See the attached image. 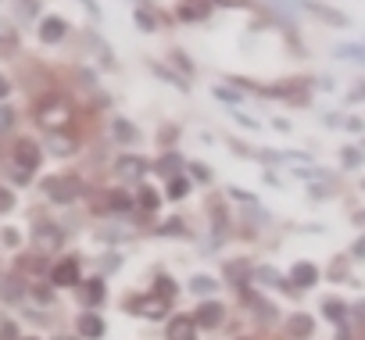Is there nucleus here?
<instances>
[{"mask_svg": "<svg viewBox=\"0 0 365 340\" xmlns=\"http://www.w3.org/2000/svg\"><path fill=\"white\" fill-rule=\"evenodd\" d=\"M122 265V258L118 254H108V258H101V272H115Z\"/></svg>", "mask_w": 365, "mask_h": 340, "instance_id": "45", "label": "nucleus"}, {"mask_svg": "<svg viewBox=\"0 0 365 340\" xmlns=\"http://www.w3.org/2000/svg\"><path fill=\"white\" fill-rule=\"evenodd\" d=\"M22 340H36V336H22Z\"/></svg>", "mask_w": 365, "mask_h": 340, "instance_id": "61", "label": "nucleus"}, {"mask_svg": "<svg viewBox=\"0 0 365 340\" xmlns=\"http://www.w3.org/2000/svg\"><path fill=\"white\" fill-rule=\"evenodd\" d=\"M208 4H219V8H247V0H208Z\"/></svg>", "mask_w": 365, "mask_h": 340, "instance_id": "50", "label": "nucleus"}, {"mask_svg": "<svg viewBox=\"0 0 365 340\" xmlns=\"http://www.w3.org/2000/svg\"><path fill=\"white\" fill-rule=\"evenodd\" d=\"M358 315H361V319H365V301H361V304H358Z\"/></svg>", "mask_w": 365, "mask_h": 340, "instance_id": "59", "label": "nucleus"}, {"mask_svg": "<svg viewBox=\"0 0 365 340\" xmlns=\"http://www.w3.org/2000/svg\"><path fill=\"white\" fill-rule=\"evenodd\" d=\"M255 279H258L262 287H272V290H287V294L294 290L290 279H287L279 269H272V265H258V269H255Z\"/></svg>", "mask_w": 365, "mask_h": 340, "instance_id": "16", "label": "nucleus"}, {"mask_svg": "<svg viewBox=\"0 0 365 340\" xmlns=\"http://www.w3.org/2000/svg\"><path fill=\"white\" fill-rule=\"evenodd\" d=\"M244 297H247V304L258 311V319H265V322H272V319H276V311H272V304H269L265 297H258L255 290H244Z\"/></svg>", "mask_w": 365, "mask_h": 340, "instance_id": "27", "label": "nucleus"}, {"mask_svg": "<svg viewBox=\"0 0 365 340\" xmlns=\"http://www.w3.org/2000/svg\"><path fill=\"white\" fill-rule=\"evenodd\" d=\"M361 150H365V140H361Z\"/></svg>", "mask_w": 365, "mask_h": 340, "instance_id": "62", "label": "nucleus"}, {"mask_svg": "<svg viewBox=\"0 0 365 340\" xmlns=\"http://www.w3.org/2000/svg\"><path fill=\"white\" fill-rule=\"evenodd\" d=\"M33 244H36L40 254H47V251H58V247L65 244V233H61L54 222H36V226H33Z\"/></svg>", "mask_w": 365, "mask_h": 340, "instance_id": "6", "label": "nucleus"}, {"mask_svg": "<svg viewBox=\"0 0 365 340\" xmlns=\"http://www.w3.org/2000/svg\"><path fill=\"white\" fill-rule=\"evenodd\" d=\"M340 161H344V168H361L365 165V150L361 147H340Z\"/></svg>", "mask_w": 365, "mask_h": 340, "instance_id": "32", "label": "nucleus"}, {"mask_svg": "<svg viewBox=\"0 0 365 340\" xmlns=\"http://www.w3.org/2000/svg\"><path fill=\"white\" fill-rule=\"evenodd\" d=\"M43 194L54 205H72L83 194V180L79 176H51V180H43Z\"/></svg>", "mask_w": 365, "mask_h": 340, "instance_id": "2", "label": "nucleus"}, {"mask_svg": "<svg viewBox=\"0 0 365 340\" xmlns=\"http://www.w3.org/2000/svg\"><path fill=\"white\" fill-rule=\"evenodd\" d=\"M8 93H11V83H8V79H4V76H0V101H4V97H8Z\"/></svg>", "mask_w": 365, "mask_h": 340, "instance_id": "54", "label": "nucleus"}, {"mask_svg": "<svg viewBox=\"0 0 365 340\" xmlns=\"http://www.w3.org/2000/svg\"><path fill=\"white\" fill-rule=\"evenodd\" d=\"M79 4H83V8H86L93 19H101V4H97V0H79Z\"/></svg>", "mask_w": 365, "mask_h": 340, "instance_id": "53", "label": "nucleus"}, {"mask_svg": "<svg viewBox=\"0 0 365 340\" xmlns=\"http://www.w3.org/2000/svg\"><path fill=\"white\" fill-rule=\"evenodd\" d=\"M347 101H351V104H358V101H365V83H358V86H354L351 93H347Z\"/></svg>", "mask_w": 365, "mask_h": 340, "instance_id": "52", "label": "nucleus"}, {"mask_svg": "<svg viewBox=\"0 0 365 340\" xmlns=\"http://www.w3.org/2000/svg\"><path fill=\"white\" fill-rule=\"evenodd\" d=\"M158 143H161V147H172V143H175V129H172V125H168V129L161 125V133H158Z\"/></svg>", "mask_w": 365, "mask_h": 340, "instance_id": "44", "label": "nucleus"}, {"mask_svg": "<svg viewBox=\"0 0 365 340\" xmlns=\"http://www.w3.org/2000/svg\"><path fill=\"white\" fill-rule=\"evenodd\" d=\"M215 290H219V279L208 276V272H197V276L190 279V294H197V297H212Z\"/></svg>", "mask_w": 365, "mask_h": 340, "instance_id": "23", "label": "nucleus"}, {"mask_svg": "<svg viewBox=\"0 0 365 340\" xmlns=\"http://www.w3.org/2000/svg\"><path fill=\"white\" fill-rule=\"evenodd\" d=\"M4 244H11V247H15V244H19V233H15V230H4Z\"/></svg>", "mask_w": 365, "mask_h": 340, "instance_id": "56", "label": "nucleus"}, {"mask_svg": "<svg viewBox=\"0 0 365 340\" xmlns=\"http://www.w3.org/2000/svg\"><path fill=\"white\" fill-rule=\"evenodd\" d=\"M304 4V11L308 15H315L319 22H326V26H336V29H347L351 26V19L344 15V11H336V8H329V4H322V0H301Z\"/></svg>", "mask_w": 365, "mask_h": 340, "instance_id": "7", "label": "nucleus"}, {"mask_svg": "<svg viewBox=\"0 0 365 340\" xmlns=\"http://www.w3.org/2000/svg\"><path fill=\"white\" fill-rule=\"evenodd\" d=\"M51 340H79V336H51Z\"/></svg>", "mask_w": 365, "mask_h": 340, "instance_id": "60", "label": "nucleus"}, {"mask_svg": "<svg viewBox=\"0 0 365 340\" xmlns=\"http://www.w3.org/2000/svg\"><path fill=\"white\" fill-rule=\"evenodd\" d=\"M104 208H108V212H115V215H129V212L136 208V194H125V190H108Z\"/></svg>", "mask_w": 365, "mask_h": 340, "instance_id": "17", "label": "nucleus"}, {"mask_svg": "<svg viewBox=\"0 0 365 340\" xmlns=\"http://www.w3.org/2000/svg\"><path fill=\"white\" fill-rule=\"evenodd\" d=\"M219 101H226V104H240V90H233V86H215L212 90Z\"/></svg>", "mask_w": 365, "mask_h": 340, "instance_id": "38", "label": "nucleus"}, {"mask_svg": "<svg viewBox=\"0 0 365 340\" xmlns=\"http://www.w3.org/2000/svg\"><path fill=\"white\" fill-rule=\"evenodd\" d=\"M329 272H333V279H336V276H340V279H347V258H340V262L333 258V265H329Z\"/></svg>", "mask_w": 365, "mask_h": 340, "instance_id": "46", "label": "nucleus"}, {"mask_svg": "<svg viewBox=\"0 0 365 340\" xmlns=\"http://www.w3.org/2000/svg\"><path fill=\"white\" fill-rule=\"evenodd\" d=\"M272 125H276L279 133H290V122H287V118H272Z\"/></svg>", "mask_w": 365, "mask_h": 340, "instance_id": "55", "label": "nucleus"}, {"mask_svg": "<svg viewBox=\"0 0 365 340\" xmlns=\"http://www.w3.org/2000/svg\"><path fill=\"white\" fill-rule=\"evenodd\" d=\"M0 43H4V47H15V29H11L4 19H0Z\"/></svg>", "mask_w": 365, "mask_h": 340, "instance_id": "41", "label": "nucleus"}, {"mask_svg": "<svg viewBox=\"0 0 365 340\" xmlns=\"http://www.w3.org/2000/svg\"><path fill=\"white\" fill-rule=\"evenodd\" d=\"M351 222H354V226H365V212H354V215H351Z\"/></svg>", "mask_w": 365, "mask_h": 340, "instance_id": "57", "label": "nucleus"}, {"mask_svg": "<svg viewBox=\"0 0 365 340\" xmlns=\"http://www.w3.org/2000/svg\"><path fill=\"white\" fill-rule=\"evenodd\" d=\"M308 194H312V201H326V197H333V187L329 183H315V187H308Z\"/></svg>", "mask_w": 365, "mask_h": 340, "instance_id": "40", "label": "nucleus"}, {"mask_svg": "<svg viewBox=\"0 0 365 340\" xmlns=\"http://www.w3.org/2000/svg\"><path fill=\"white\" fill-rule=\"evenodd\" d=\"M65 33H68V22H65L61 15H47V19L40 22V40H43V43H61Z\"/></svg>", "mask_w": 365, "mask_h": 340, "instance_id": "14", "label": "nucleus"}, {"mask_svg": "<svg viewBox=\"0 0 365 340\" xmlns=\"http://www.w3.org/2000/svg\"><path fill=\"white\" fill-rule=\"evenodd\" d=\"M287 279H290L294 290H312L319 283V265L315 262H294L290 272H287Z\"/></svg>", "mask_w": 365, "mask_h": 340, "instance_id": "9", "label": "nucleus"}, {"mask_svg": "<svg viewBox=\"0 0 365 340\" xmlns=\"http://www.w3.org/2000/svg\"><path fill=\"white\" fill-rule=\"evenodd\" d=\"M154 297H161V301H172V297H175L172 276H158V279H154Z\"/></svg>", "mask_w": 365, "mask_h": 340, "instance_id": "35", "label": "nucleus"}, {"mask_svg": "<svg viewBox=\"0 0 365 340\" xmlns=\"http://www.w3.org/2000/svg\"><path fill=\"white\" fill-rule=\"evenodd\" d=\"M11 208H15V197H11L4 187H0V212H11Z\"/></svg>", "mask_w": 365, "mask_h": 340, "instance_id": "48", "label": "nucleus"}, {"mask_svg": "<svg viewBox=\"0 0 365 340\" xmlns=\"http://www.w3.org/2000/svg\"><path fill=\"white\" fill-rule=\"evenodd\" d=\"M40 161H43V150L33 143V140H19L15 143V165L22 168V172H36V168H40Z\"/></svg>", "mask_w": 365, "mask_h": 340, "instance_id": "11", "label": "nucleus"}, {"mask_svg": "<svg viewBox=\"0 0 365 340\" xmlns=\"http://www.w3.org/2000/svg\"><path fill=\"white\" fill-rule=\"evenodd\" d=\"M190 180H197V183H212V172H208V165H205V161H190Z\"/></svg>", "mask_w": 365, "mask_h": 340, "instance_id": "37", "label": "nucleus"}, {"mask_svg": "<svg viewBox=\"0 0 365 340\" xmlns=\"http://www.w3.org/2000/svg\"><path fill=\"white\" fill-rule=\"evenodd\" d=\"M136 208H143V212H158V208H161V194H158L154 187L140 183V187H136Z\"/></svg>", "mask_w": 365, "mask_h": 340, "instance_id": "22", "label": "nucleus"}, {"mask_svg": "<svg viewBox=\"0 0 365 340\" xmlns=\"http://www.w3.org/2000/svg\"><path fill=\"white\" fill-rule=\"evenodd\" d=\"M165 336H168V340H197V322H194V315H172L168 326H165Z\"/></svg>", "mask_w": 365, "mask_h": 340, "instance_id": "12", "label": "nucleus"}, {"mask_svg": "<svg viewBox=\"0 0 365 340\" xmlns=\"http://www.w3.org/2000/svg\"><path fill=\"white\" fill-rule=\"evenodd\" d=\"M150 72H154L158 79H165L168 86H175L179 93H190V83H187V79H182L179 72H172V68H165V65H150Z\"/></svg>", "mask_w": 365, "mask_h": 340, "instance_id": "24", "label": "nucleus"}, {"mask_svg": "<svg viewBox=\"0 0 365 340\" xmlns=\"http://www.w3.org/2000/svg\"><path fill=\"white\" fill-rule=\"evenodd\" d=\"M179 168H182V158H179L175 150H168V154H161V161L154 165V172L165 176V180H175V176H179Z\"/></svg>", "mask_w": 365, "mask_h": 340, "instance_id": "21", "label": "nucleus"}, {"mask_svg": "<svg viewBox=\"0 0 365 340\" xmlns=\"http://www.w3.org/2000/svg\"><path fill=\"white\" fill-rule=\"evenodd\" d=\"M51 283H54V287H79V283H83L79 258H61V262L51 269Z\"/></svg>", "mask_w": 365, "mask_h": 340, "instance_id": "8", "label": "nucleus"}, {"mask_svg": "<svg viewBox=\"0 0 365 340\" xmlns=\"http://www.w3.org/2000/svg\"><path fill=\"white\" fill-rule=\"evenodd\" d=\"M294 176H297V180H329V172H322V168H312V165H308V168L297 165V168H294Z\"/></svg>", "mask_w": 365, "mask_h": 340, "instance_id": "36", "label": "nucleus"}, {"mask_svg": "<svg viewBox=\"0 0 365 340\" xmlns=\"http://www.w3.org/2000/svg\"><path fill=\"white\" fill-rule=\"evenodd\" d=\"M283 333H287L290 340H312V336H315V319H312L308 311H294V315H287Z\"/></svg>", "mask_w": 365, "mask_h": 340, "instance_id": "10", "label": "nucleus"}, {"mask_svg": "<svg viewBox=\"0 0 365 340\" xmlns=\"http://www.w3.org/2000/svg\"><path fill=\"white\" fill-rule=\"evenodd\" d=\"M76 326H79V336H83V340H101V336L108 333V326H104V319H101L97 311H83Z\"/></svg>", "mask_w": 365, "mask_h": 340, "instance_id": "15", "label": "nucleus"}, {"mask_svg": "<svg viewBox=\"0 0 365 340\" xmlns=\"http://www.w3.org/2000/svg\"><path fill=\"white\" fill-rule=\"evenodd\" d=\"M336 340H351V333H347V329L340 326V329H336Z\"/></svg>", "mask_w": 365, "mask_h": 340, "instance_id": "58", "label": "nucleus"}, {"mask_svg": "<svg viewBox=\"0 0 365 340\" xmlns=\"http://www.w3.org/2000/svg\"><path fill=\"white\" fill-rule=\"evenodd\" d=\"M208 4H201V0H182V4L175 8V19L179 22H205L208 19Z\"/></svg>", "mask_w": 365, "mask_h": 340, "instance_id": "18", "label": "nucleus"}, {"mask_svg": "<svg viewBox=\"0 0 365 340\" xmlns=\"http://www.w3.org/2000/svg\"><path fill=\"white\" fill-rule=\"evenodd\" d=\"M111 136H115L118 143H125V147H129V143H136V140H140V129H136L129 118H115V122H111Z\"/></svg>", "mask_w": 365, "mask_h": 340, "instance_id": "19", "label": "nucleus"}, {"mask_svg": "<svg viewBox=\"0 0 365 340\" xmlns=\"http://www.w3.org/2000/svg\"><path fill=\"white\" fill-rule=\"evenodd\" d=\"M182 230H187V226H182V219H179V215H172V219H165L161 226H154V233H158V237H179Z\"/></svg>", "mask_w": 365, "mask_h": 340, "instance_id": "34", "label": "nucleus"}, {"mask_svg": "<svg viewBox=\"0 0 365 340\" xmlns=\"http://www.w3.org/2000/svg\"><path fill=\"white\" fill-rule=\"evenodd\" d=\"M26 294V283L19 279V276H4L0 279V297H8V301H19Z\"/></svg>", "mask_w": 365, "mask_h": 340, "instance_id": "29", "label": "nucleus"}, {"mask_svg": "<svg viewBox=\"0 0 365 340\" xmlns=\"http://www.w3.org/2000/svg\"><path fill=\"white\" fill-rule=\"evenodd\" d=\"M322 315H326L329 322H344V319H347V304H344L340 297H326V301H322Z\"/></svg>", "mask_w": 365, "mask_h": 340, "instance_id": "28", "label": "nucleus"}, {"mask_svg": "<svg viewBox=\"0 0 365 340\" xmlns=\"http://www.w3.org/2000/svg\"><path fill=\"white\" fill-rule=\"evenodd\" d=\"M168 61L179 68V76H182V79H190V76H194V61H190L187 54H182L179 47H175V51H168Z\"/></svg>", "mask_w": 365, "mask_h": 340, "instance_id": "30", "label": "nucleus"}, {"mask_svg": "<svg viewBox=\"0 0 365 340\" xmlns=\"http://www.w3.org/2000/svg\"><path fill=\"white\" fill-rule=\"evenodd\" d=\"M351 258H354V262H361V258H365V237H358V240L351 244Z\"/></svg>", "mask_w": 365, "mask_h": 340, "instance_id": "47", "label": "nucleus"}, {"mask_svg": "<svg viewBox=\"0 0 365 340\" xmlns=\"http://www.w3.org/2000/svg\"><path fill=\"white\" fill-rule=\"evenodd\" d=\"M150 172V161L143 158V154H122L118 161H115V176L122 180V183H143V176Z\"/></svg>", "mask_w": 365, "mask_h": 340, "instance_id": "3", "label": "nucleus"}, {"mask_svg": "<svg viewBox=\"0 0 365 340\" xmlns=\"http://www.w3.org/2000/svg\"><path fill=\"white\" fill-rule=\"evenodd\" d=\"M336 61H351V65H365V43H340L333 47Z\"/></svg>", "mask_w": 365, "mask_h": 340, "instance_id": "20", "label": "nucleus"}, {"mask_svg": "<svg viewBox=\"0 0 365 340\" xmlns=\"http://www.w3.org/2000/svg\"><path fill=\"white\" fill-rule=\"evenodd\" d=\"M226 276H233V283L244 287V283L251 279V265H247V262H226Z\"/></svg>", "mask_w": 365, "mask_h": 340, "instance_id": "33", "label": "nucleus"}, {"mask_svg": "<svg viewBox=\"0 0 365 340\" xmlns=\"http://www.w3.org/2000/svg\"><path fill=\"white\" fill-rule=\"evenodd\" d=\"M361 190H365V180H361Z\"/></svg>", "mask_w": 365, "mask_h": 340, "instance_id": "63", "label": "nucleus"}, {"mask_svg": "<svg viewBox=\"0 0 365 340\" xmlns=\"http://www.w3.org/2000/svg\"><path fill=\"white\" fill-rule=\"evenodd\" d=\"M83 294H86V304H90V308H97V304L104 301V294H108V287H104V276H93V279H86Z\"/></svg>", "mask_w": 365, "mask_h": 340, "instance_id": "25", "label": "nucleus"}, {"mask_svg": "<svg viewBox=\"0 0 365 340\" xmlns=\"http://www.w3.org/2000/svg\"><path fill=\"white\" fill-rule=\"evenodd\" d=\"M33 294H36V301H43V304H54V287H33Z\"/></svg>", "mask_w": 365, "mask_h": 340, "instance_id": "43", "label": "nucleus"}, {"mask_svg": "<svg viewBox=\"0 0 365 340\" xmlns=\"http://www.w3.org/2000/svg\"><path fill=\"white\" fill-rule=\"evenodd\" d=\"M194 322H197V329H219L222 322H226V304L222 301H201L197 308H194Z\"/></svg>", "mask_w": 365, "mask_h": 340, "instance_id": "4", "label": "nucleus"}, {"mask_svg": "<svg viewBox=\"0 0 365 340\" xmlns=\"http://www.w3.org/2000/svg\"><path fill=\"white\" fill-rule=\"evenodd\" d=\"M0 340H19V326L4 319V322H0Z\"/></svg>", "mask_w": 365, "mask_h": 340, "instance_id": "42", "label": "nucleus"}, {"mask_svg": "<svg viewBox=\"0 0 365 340\" xmlns=\"http://www.w3.org/2000/svg\"><path fill=\"white\" fill-rule=\"evenodd\" d=\"M230 194H233L237 201H251V205H255V194H247L244 187H230Z\"/></svg>", "mask_w": 365, "mask_h": 340, "instance_id": "51", "label": "nucleus"}, {"mask_svg": "<svg viewBox=\"0 0 365 340\" xmlns=\"http://www.w3.org/2000/svg\"><path fill=\"white\" fill-rule=\"evenodd\" d=\"M190 194V176H175V180H168V187H165V197L168 201H182Z\"/></svg>", "mask_w": 365, "mask_h": 340, "instance_id": "26", "label": "nucleus"}, {"mask_svg": "<svg viewBox=\"0 0 365 340\" xmlns=\"http://www.w3.org/2000/svg\"><path fill=\"white\" fill-rule=\"evenodd\" d=\"M33 118H36V125L43 133H68V125L76 118V108H72V101L65 93H47V97L36 101Z\"/></svg>", "mask_w": 365, "mask_h": 340, "instance_id": "1", "label": "nucleus"}, {"mask_svg": "<svg viewBox=\"0 0 365 340\" xmlns=\"http://www.w3.org/2000/svg\"><path fill=\"white\" fill-rule=\"evenodd\" d=\"M133 22H136L140 33H158V19H154L147 8H136V11H133Z\"/></svg>", "mask_w": 365, "mask_h": 340, "instance_id": "31", "label": "nucleus"}, {"mask_svg": "<svg viewBox=\"0 0 365 340\" xmlns=\"http://www.w3.org/2000/svg\"><path fill=\"white\" fill-rule=\"evenodd\" d=\"M43 147L54 158H68V154L79 150V136H72V133H47V143Z\"/></svg>", "mask_w": 365, "mask_h": 340, "instance_id": "13", "label": "nucleus"}, {"mask_svg": "<svg viewBox=\"0 0 365 340\" xmlns=\"http://www.w3.org/2000/svg\"><path fill=\"white\" fill-rule=\"evenodd\" d=\"M308 86H312V83H308L304 76H290V79L269 86L265 93H272V97H290L294 104H304V101H308Z\"/></svg>", "mask_w": 365, "mask_h": 340, "instance_id": "5", "label": "nucleus"}, {"mask_svg": "<svg viewBox=\"0 0 365 340\" xmlns=\"http://www.w3.org/2000/svg\"><path fill=\"white\" fill-rule=\"evenodd\" d=\"M233 118H237V122H240V125H244V129H258V122H255V118H251V115H240V111H237V108H233Z\"/></svg>", "mask_w": 365, "mask_h": 340, "instance_id": "49", "label": "nucleus"}, {"mask_svg": "<svg viewBox=\"0 0 365 340\" xmlns=\"http://www.w3.org/2000/svg\"><path fill=\"white\" fill-rule=\"evenodd\" d=\"M11 125H15V111H11L8 104H0V136H4Z\"/></svg>", "mask_w": 365, "mask_h": 340, "instance_id": "39", "label": "nucleus"}]
</instances>
